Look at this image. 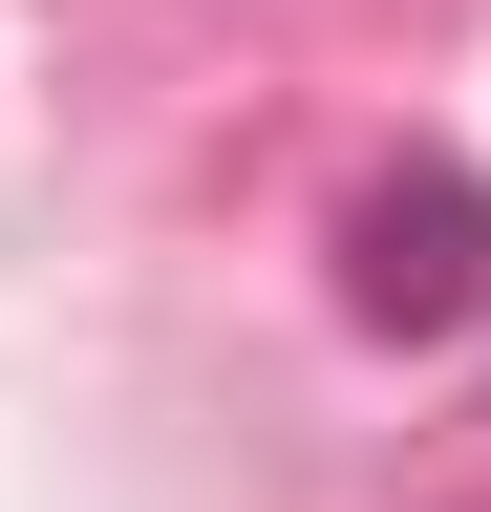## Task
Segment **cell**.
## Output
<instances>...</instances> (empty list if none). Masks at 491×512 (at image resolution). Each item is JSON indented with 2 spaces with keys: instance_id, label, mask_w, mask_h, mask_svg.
<instances>
[{
  "instance_id": "1",
  "label": "cell",
  "mask_w": 491,
  "mask_h": 512,
  "mask_svg": "<svg viewBox=\"0 0 491 512\" xmlns=\"http://www.w3.org/2000/svg\"><path fill=\"white\" fill-rule=\"evenodd\" d=\"M342 320L363 342H470L491 320V171L470 150H406L342 192Z\"/></svg>"
}]
</instances>
